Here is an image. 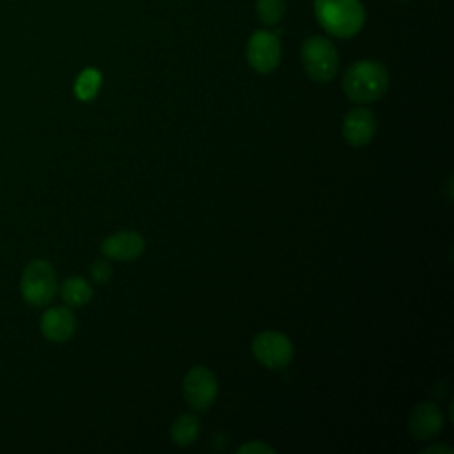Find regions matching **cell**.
Segmentation results:
<instances>
[{"instance_id": "cell-4", "label": "cell", "mask_w": 454, "mask_h": 454, "mask_svg": "<svg viewBox=\"0 0 454 454\" xmlns=\"http://www.w3.org/2000/svg\"><path fill=\"white\" fill-rule=\"evenodd\" d=\"M20 291L23 300L34 307L50 303L57 293V275L53 266L43 259L32 261L23 270Z\"/></svg>"}, {"instance_id": "cell-10", "label": "cell", "mask_w": 454, "mask_h": 454, "mask_svg": "<svg viewBox=\"0 0 454 454\" xmlns=\"http://www.w3.org/2000/svg\"><path fill=\"white\" fill-rule=\"evenodd\" d=\"M376 133V119L367 108H353L342 121V135L353 147L367 145Z\"/></svg>"}, {"instance_id": "cell-8", "label": "cell", "mask_w": 454, "mask_h": 454, "mask_svg": "<svg viewBox=\"0 0 454 454\" xmlns=\"http://www.w3.org/2000/svg\"><path fill=\"white\" fill-rule=\"evenodd\" d=\"M442 429H443V413L434 403L424 401L411 410L408 417V431L415 440L419 442L431 440L438 436Z\"/></svg>"}, {"instance_id": "cell-7", "label": "cell", "mask_w": 454, "mask_h": 454, "mask_svg": "<svg viewBox=\"0 0 454 454\" xmlns=\"http://www.w3.org/2000/svg\"><path fill=\"white\" fill-rule=\"evenodd\" d=\"M280 41L277 34L268 30H257L250 35L247 44V59L252 69L257 73H271L280 62Z\"/></svg>"}, {"instance_id": "cell-15", "label": "cell", "mask_w": 454, "mask_h": 454, "mask_svg": "<svg viewBox=\"0 0 454 454\" xmlns=\"http://www.w3.org/2000/svg\"><path fill=\"white\" fill-rule=\"evenodd\" d=\"M286 11V0H257L255 12L264 25H277Z\"/></svg>"}, {"instance_id": "cell-6", "label": "cell", "mask_w": 454, "mask_h": 454, "mask_svg": "<svg viewBox=\"0 0 454 454\" xmlns=\"http://www.w3.org/2000/svg\"><path fill=\"white\" fill-rule=\"evenodd\" d=\"M183 394L193 410L206 411L218 394L216 376L206 365L192 367L183 380Z\"/></svg>"}, {"instance_id": "cell-9", "label": "cell", "mask_w": 454, "mask_h": 454, "mask_svg": "<svg viewBox=\"0 0 454 454\" xmlns=\"http://www.w3.org/2000/svg\"><path fill=\"white\" fill-rule=\"evenodd\" d=\"M144 248L145 239L135 231H119L101 241V254L114 261H135Z\"/></svg>"}, {"instance_id": "cell-11", "label": "cell", "mask_w": 454, "mask_h": 454, "mask_svg": "<svg viewBox=\"0 0 454 454\" xmlns=\"http://www.w3.org/2000/svg\"><path fill=\"white\" fill-rule=\"evenodd\" d=\"M76 330V317L69 307H53L41 316V332L51 342H66Z\"/></svg>"}, {"instance_id": "cell-13", "label": "cell", "mask_w": 454, "mask_h": 454, "mask_svg": "<svg viewBox=\"0 0 454 454\" xmlns=\"http://www.w3.org/2000/svg\"><path fill=\"white\" fill-rule=\"evenodd\" d=\"M60 296L69 307H82L90 301L92 287L82 277H69L60 286Z\"/></svg>"}, {"instance_id": "cell-16", "label": "cell", "mask_w": 454, "mask_h": 454, "mask_svg": "<svg viewBox=\"0 0 454 454\" xmlns=\"http://www.w3.org/2000/svg\"><path fill=\"white\" fill-rule=\"evenodd\" d=\"M236 452L238 454H275L277 450L261 440H250V442L239 445L236 449Z\"/></svg>"}, {"instance_id": "cell-2", "label": "cell", "mask_w": 454, "mask_h": 454, "mask_svg": "<svg viewBox=\"0 0 454 454\" xmlns=\"http://www.w3.org/2000/svg\"><path fill=\"white\" fill-rule=\"evenodd\" d=\"M314 12L319 25L335 37H353L365 21L360 0H314Z\"/></svg>"}, {"instance_id": "cell-12", "label": "cell", "mask_w": 454, "mask_h": 454, "mask_svg": "<svg viewBox=\"0 0 454 454\" xmlns=\"http://www.w3.org/2000/svg\"><path fill=\"white\" fill-rule=\"evenodd\" d=\"M200 433V422L195 415L192 413H183L179 415L172 426H170V440L177 447H188L192 445Z\"/></svg>"}, {"instance_id": "cell-5", "label": "cell", "mask_w": 454, "mask_h": 454, "mask_svg": "<svg viewBox=\"0 0 454 454\" xmlns=\"http://www.w3.org/2000/svg\"><path fill=\"white\" fill-rule=\"evenodd\" d=\"M252 353L261 365L277 371L289 365L294 355V348L287 335L280 332L266 330L254 337Z\"/></svg>"}, {"instance_id": "cell-18", "label": "cell", "mask_w": 454, "mask_h": 454, "mask_svg": "<svg viewBox=\"0 0 454 454\" xmlns=\"http://www.w3.org/2000/svg\"><path fill=\"white\" fill-rule=\"evenodd\" d=\"M433 452H436V454H452L454 450H452V447L442 445V443H434V445L424 447V449L420 450V454H433Z\"/></svg>"}, {"instance_id": "cell-3", "label": "cell", "mask_w": 454, "mask_h": 454, "mask_svg": "<svg viewBox=\"0 0 454 454\" xmlns=\"http://www.w3.org/2000/svg\"><path fill=\"white\" fill-rule=\"evenodd\" d=\"M301 64L310 80L330 82L339 71L337 48L323 35H310L301 44Z\"/></svg>"}, {"instance_id": "cell-17", "label": "cell", "mask_w": 454, "mask_h": 454, "mask_svg": "<svg viewBox=\"0 0 454 454\" xmlns=\"http://www.w3.org/2000/svg\"><path fill=\"white\" fill-rule=\"evenodd\" d=\"M90 275L98 284H105L112 277V268L106 261H96L90 266Z\"/></svg>"}, {"instance_id": "cell-1", "label": "cell", "mask_w": 454, "mask_h": 454, "mask_svg": "<svg viewBox=\"0 0 454 454\" xmlns=\"http://www.w3.org/2000/svg\"><path fill=\"white\" fill-rule=\"evenodd\" d=\"M388 71L378 60H358L351 64L342 76V89L355 103H371L380 99L388 89Z\"/></svg>"}, {"instance_id": "cell-14", "label": "cell", "mask_w": 454, "mask_h": 454, "mask_svg": "<svg viewBox=\"0 0 454 454\" xmlns=\"http://www.w3.org/2000/svg\"><path fill=\"white\" fill-rule=\"evenodd\" d=\"M99 87H101V73L94 67H87L78 74L74 82V94L82 101H90L96 98Z\"/></svg>"}]
</instances>
